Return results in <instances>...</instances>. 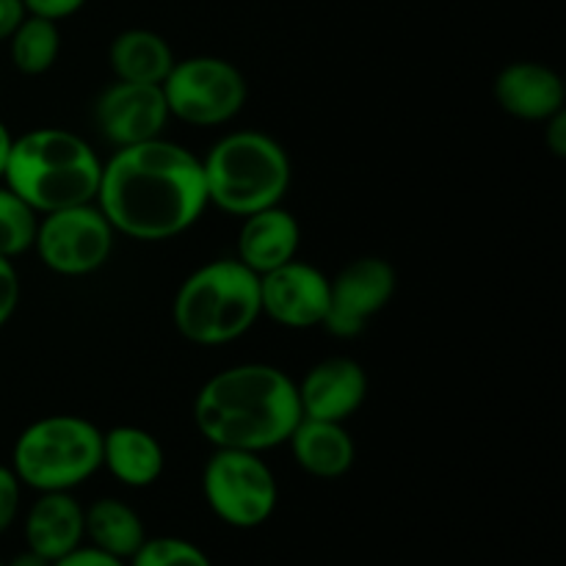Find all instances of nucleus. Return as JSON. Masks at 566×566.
I'll list each match as a JSON object with an SVG mask.
<instances>
[{
  "label": "nucleus",
  "mask_w": 566,
  "mask_h": 566,
  "mask_svg": "<svg viewBox=\"0 0 566 566\" xmlns=\"http://www.w3.org/2000/svg\"><path fill=\"white\" fill-rule=\"evenodd\" d=\"M94 202L130 241H171L208 208L202 158L164 136L116 149L103 164Z\"/></svg>",
  "instance_id": "1"
},
{
  "label": "nucleus",
  "mask_w": 566,
  "mask_h": 566,
  "mask_svg": "<svg viewBox=\"0 0 566 566\" xmlns=\"http://www.w3.org/2000/svg\"><path fill=\"white\" fill-rule=\"evenodd\" d=\"M191 412L210 446L252 453L285 446L302 420L296 381L265 363L232 365L210 376Z\"/></svg>",
  "instance_id": "2"
},
{
  "label": "nucleus",
  "mask_w": 566,
  "mask_h": 566,
  "mask_svg": "<svg viewBox=\"0 0 566 566\" xmlns=\"http://www.w3.org/2000/svg\"><path fill=\"white\" fill-rule=\"evenodd\" d=\"M103 160L92 144L64 127H36L11 142L3 186L39 216L97 199Z\"/></svg>",
  "instance_id": "3"
},
{
  "label": "nucleus",
  "mask_w": 566,
  "mask_h": 566,
  "mask_svg": "<svg viewBox=\"0 0 566 566\" xmlns=\"http://www.w3.org/2000/svg\"><path fill=\"white\" fill-rule=\"evenodd\" d=\"M202 171L208 205L238 219L282 205L293 180L285 147L260 130L221 136L202 158Z\"/></svg>",
  "instance_id": "4"
},
{
  "label": "nucleus",
  "mask_w": 566,
  "mask_h": 566,
  "mask_svg": "<svg viewBox=\"0 0 566 566\" xmlns=\"http://www.w3.org/2000/svg\"><path fill=\"white\" fill-rule=\"evenodd\" d=\"M175 326L193 346H227L241 340L260 313V276L238 258L199 265L177 287Z\"/></svg>",
  "instance_id": "5"
},
{
  "label": "nucleus",
  "mask_w": 566,
  "mask_h": 566,
  "mask_svg": "<svg viewBox=\"0 0 566 566\" xmlns=\"http://www.w3.org/2000/svg\"><path fill=\"white\" fill-rule=\"evenodd\" d=\"M103 468V431L81 415H48L17 437L11 470L36 492H72Z\"/></svg>",
  "instance_id": "6"
},
{
  "label": "nucleus",
  "mask_w": 566,
  "mask_h": 566,
  "mask_svg": "<svg viewBox=\"0 0 566 566\" xmlns=\"http://www.w3.org/2000/svg\"><path fill=\"white\" fill-rule=\"evenodd\" d=\"M164 88L169 116L191 127H219L235 119L247 105V77L219 55H191L175 61Z\"/></svg>",
  "instance_id": "7"
},
{
  "label": "nucleus",
  "mask_w": 566,
  "mask_h": 566,
  "mask_svg": "<svg viewBox=\"0 0 566 566\" xmlns=\"http://www.w3.org/2000/svg\"><path fill=\"white\" fill-rule=\"evenodd\" d=\"M210 512L232 528H258L274 514L280 486L263 453L216 448L202 470Z\"/></svg>",
  "instance_id": "8"
},
{
  "label": "nucleus",
  "mask_w": 566,
  "mask_h": 566,
  "mask_svg": "<svg viewBox=\"0 0 566 566\" xmlns=\"http://www.w3.org/2000/svg\"><path fill=\"white\" fill-rule=\"evenodd\" d=\"M114 235L116 230L97 202H86L39 216L33 249L53 274L88 276L108 263Z\"/></svg>",
  "instance_id": "9"
},
{
  "label": "nucleus",
  "mask_w": 566,
  "mask_h": 566,
  "mask_svg": "<svg viewBox=\"0 0 566 566\" xmlns=\"http://www.w3.org/2000/svg\"><path fill=\"white\" fill-rule=\"evenodd\" d=\"M398 276L385 258H357L329 276V310L324 329L340 340L363 335L365 326L392 302Z\"/></svg>",
  "instance_id": "10"
},
{
  "label": "nucleus",
  "mask_w": 566,
  "mask_h": 566,
  "mask_svg": "<svg viewBox=\"0 0 566 566\" xmlns=\"http://www.w3.org/2000/svg\"><path fill=\"white\" fill-rule=\"evenodd\" d=\"M329 310V276L313 263L291 260L260 274V313L285 329L324 326Z\"/></svg>",
  "instance_id": "11"
},
{
  "label": "nucleus",
  "mask_w": 566,
  "mask_h": 566,
  "mask_svg": "<svg viewBox=\"0 0 566 566\" xmlns=\"http://www.w3.org/2000/svg\"><path fill=\"white\" fill-rule=\"evenodd\" d=\"M94 119L108 144L122 149L160 138L171 116L160 86L116 81L97 97Z\"/></svg>",
  "instance_id": "12"
},
{
  "label": "nucleus",
  "mask_w": 566,
  "mask_h": 566,
  "mask_svg": "<svg viewBox=\"0 0 566 566\" xmlns=\"http://www.w3.org/2000/svg\"><path fill=\"white\" fill-rule=\"evenodd\" d=\"M296 390L302 418L346 423L368 398V374L352 357H326L304 374Z\"/></svg>",
  "instance_id": "13"
},
{
  "label": "nucleus",
  "mask_w": 566,
  "mask_h": 566,
  "mask_svg": "<svg viewBox=\"0 0 566 566\" xmlns=\"http://www.w3.org/2000/svg\"><path fill=\"white\" fill-rule=\"evenodd\" d=\"M492 94L501 111L523 122H545L566 105L562 75L536 61H514L503 66L492 83Z\"/></svg>",
  "instance_id": "14"
},
{
  "label": "nucleus",
  "mask_w": 566,
  "mask_h": 566,
  "mask_svg": "<svg viewBox=\"0 0 566 566\" xmlns=\"http://www.w3.org/2000/svg\"><path fill=\"white\" fill-rule=\"evenodd\" d=\"M298 247H302V227L296 216L282 205L243 216L238 232V260L258 276L296 260Z\"/></svg>",
  "instance_id": "15"
},
{
  "label": "nucleus",
  "mask_w": 566,
  "mask_h": 566,
  "mask_svg": "<svg viewBox=\"0 0 566 566\" xmlns=\"http://www.w3.org/2000/svg\"><path fill=\"white\" fill-rule=\"evenodd\" d=\"M86 536L83 506L70 492H42L25 517V545L48 562L70 556Z\"/></svg>",
  "instance_id": "16"
},
{
  "label": "nucleus",
  "mask_w": 566,
  "mask_h": 566,
  "mask_svg": "<svg viewBox=\"0 0 566 566\" xmlns=\"http://www.w3.org/2000/svg\"><path fill=\"white\" fill-rule=\"evenodd\" d=\"M285 446L291 448L293 459L304 473L324 481L346 475L357 459V446L346 423H335V420L302 418Z\"/></svg>",
  "instance_id": "17"
},
{
  "label": "nucleus",
  "mask_w": 566,
  "mask_h": 566,
  "mask_svg": "<svg viewBox=\"0 0 566 566\" xmlns=\"http://www.w3.org/2000/svg\"><path fill=\"white\" fill-rule=\"evenodd\" d=\"M103 468L119 484L144 490L164 475V446L142 426H114L103 434Z\"/></svg>",
  "instance_id": "18"
},
{
  "label": "nucleus",
  "mask_w": 566,
  "mask_h": 566,
  "mask_svg": "<svg viewBox=\"0 0 566 566\" xmlns=\"http://www.w3.org/2000/svg\"><path fill=\"white\" fill-rule=\"evenodd\" d=\"M108 61L116 81L160 86L177 59L171 44L160 33L149 31V28H127L111 42Z\"/></svg>",
  "instance_id": "19"
},
{
  "label": "nucleus",
  "mask_w": 566,
  "mask_h": 566,
  "mask_svg": "<svg viewBox=\"0 0 566 566\" xmlns=\"http://www.w3.org/2000/svg\"><path fill=\"white\" fill-rule=\"evenodd\" d=\"M83 531L92 539V547L119 558V562H130L138 547L147 542L142 517L116 497H103L83 509Z\"/></svg>",
  "instance_id": "20"
},
{
  "label": "nucleus",
  "mask_w": 566,
  "mask_h": 566,
  "mask_svg": "<svg viewBox=\"0 0 566 566\" xmlns=\"http://www.w3.org/2000/svg\"><path fill=\"white\" fill-rule=\"evenodd\" d=\"M61 53V31L59 22L42 20V17L25 14V20L17 25V31L9 36V55L11 64L22 75H44L53 70Z\"/></svg>",
  "instance_id": "21"
},
{
  "label": "nucleus",
  "mask_w": 566,
  "mask_h": 566,
  "mask_svg": "<svg viewBox=\"0 0 566 566\" xmlns=\"http://www.w3.org/2000/svg\"><path fill=\"white\" fill-rule=\"evenodd\" d=\"M39 213L17 197L9 186L0 182V258H20L31 252L33 238H36Z\"/></svg>",
  "instance_id": "22"
},
{
  "label": "nucleus",
  "mask_w": 566,
  "mask_h": 566,
  "mask_svg": "<svg viewBox=\"0 0 566 566\" xmlns=\"http://www.w3.org/2000/svg\"><path fill=\"white\" fill-rule=\"evenodd\" d=\"M130 566H213L197 545L177 536L147 539L130 558Z\"/></svg>",
  "instance_id": "23"
},
{
  "label": "nucleus",
  "mask_w": 566,
  "mask_h": 566,
  "mask_svg": "<svg viewBox=\"0 0 566 566\" xmlns=\"http://www.w3.org/2000/svg\"><path fill=\"white\" fill-rule=\"evenodd\" d=\"M20 495L22 484L14 475V470L9 464H0V534L11 528V523L17 520L20 512Z\"/></svg>",
  "instance_id": "24"
},
{
  "label": "nucleus",
  "mask_w": 566,
  "mask_h": 566,
  "mask_svg": "<svg viewBox=\"0 0 566 566\" xmlns=\"http://www.w3.org/2000/svg\"><path fill=\"white\" fill-rule=\"evenodd\" d=\"M20 304V274L14 269V260L0 258V329L11 321Z\"/></svg>",
  "instance_id": "25"
},
{
  "label": "nucleus",
  "mask_w": 566,
  "mask_h": 566,
  "mask_svg": "<svg viewBox=\"0 0 566 566\" xmlns=\"http://www.w3.org/2000/svg\"><path fill=\"white\" fill-rule=\"evenodd\" d=\"M86 3L88 0H22L28 14L42 17V20H53V22H61L66 20V17L77 14Z\"/></svg>",
  "instance_id": "26"
},
{
  "label": "nucleus",
  "mask_w": 566,
  "mask_h": 566,
  "mask_svg": "<svg viewBox=\"0 0 566 566\" xmlns=\"http://www.w3.org/2000/svg\"><path fill=\"white\" fill-rule=\"evenodd\" d=\"M53 566H127L125 562H119V558L108 556V553L97 551V547H77V551H72L70 556L59 558V562H53Z\"/></svg>",
  "instance_id": "27"
},
{
  "label": "nucleus",
  "mask_w": 566,
  "mask_h": 566,
  "mask_svg": "<svg viewBox=\"0 0 566 566\" xmlns=\"http://www.w3.org/2000/svg\"><path fill=\"white\" fill-rule=\"evenodd\" d=\"M545 125V144L556 158H566V111H558L551 119L542 122Z\"/></svg>",
  "instance_id": "28"
},
{
  "label": "nucleus",
  "mask_w": 566,
  "mask_h": 566,
  "mask_svg": "<svg viewBox=\"0 0 566 566\" xmlns=\"http://www.w3.org/2000/svg\"><path fill=\"white\" fill-rule=\"evenodd\" d=\"M25 14L28 11L22 6V0H0V42H9L17 25L25 20Z\"/></svg>",
  "instance_id": "29"
},
{
  "label": "nucleus",
  "mask_w": 566,
  "mask_h": 566,
  "mask_svg": "<svg viewBox=\"0 0 566 566\" xmlns=\"http://www.w3.org/2000/svg\"><path fill=\"white\" fill-rule=\"evenodd\" d=\"M11 142H14V136H11L9 127L0 122V182H3V171H6V164H9V153H11Z\"/></svg>",
  "instance_id": "30"
},
{
  "label": "nucleus",
  "mask_w": 566,
  "mask_h": 566,
  "mask_svg": "<svg viewBox=\"0 0 566 566\" xmlns=\"http://www.w3.org/2000/svg\"><path fill=\"white\" fill-rule=\"evenodd\" d=\"M6 566H53V562H48V558H42V556H36V553L25 551L22 556H17L14 562L6 564Z\"/></svg>",
  "instance_id": "31"
},
{
  "label": "nucleus",
  "mask_w": 566,
  "mask_h": 566,
  "mask_svg": "<svg viewBox=\"0 0 566 566\" xmlns=\"http://www.w3.org/2000/svg\"><path fill=\"white\" fill-rule=\"evenodd\" d=\"M0 566H6V564H3V562H0Z\"/></svg>",
  "instance_id": "32"
}]
</instances>
